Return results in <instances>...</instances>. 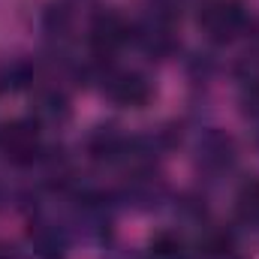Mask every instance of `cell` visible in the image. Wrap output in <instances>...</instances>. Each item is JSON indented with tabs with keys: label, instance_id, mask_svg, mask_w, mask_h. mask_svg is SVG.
I'll return each instance as SVG.
<instances>
[{
	"label": "cell",
	"instance_id": "obj_2",
	"mask_svg": "<svg viewBox=\"0 0 259 259\" xmlns=\"http://www.w3.org/2000/svg\"><path fill=\"white\" fill-rule=\"evenodd\" d=\"M115 97H118V100H124V103H142V100L148 97V91H145V84H142L139 78H121V84H118Z\"/></svg>",
	"mask_w": 259,
	"mask_h": 259
},
{
	"label": "cell",
	"instance_id": "obj_1",
	"mask_svg": "<svg viewBox=\"0 0 259 259\" xmlns=\"http://www.w3.org/2000/svg\"><path fill=\"white\" fill-rule=\"evenodd\" d=\"M199 24H202L211 36L223 39V36H229V33L241 24V9H238L235 3H226V0L208 3V6L202 9V15H199Z\"/></svg>",
	"mask_w": 259,
	"mask_h": 259
}]
</instances>
